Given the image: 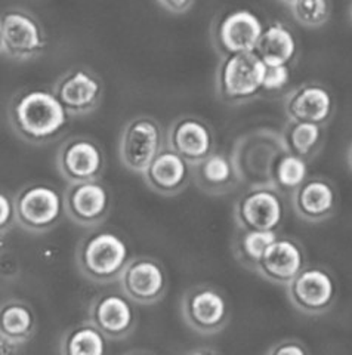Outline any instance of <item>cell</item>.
<instances>
[{
	"instance_id": "obj_1",
	"label": "cell",
	"mask_w": 352,
	"mask_h": 355,
	"mask_svg": "<svg viewBox=\"0 0 352 355\" xmlns=\"http://www.w3.org/2000/svg\"><path fill=\"white\" fill-rule=\"evenodd\" d=\"M6 117L10 129L21 141L31 146H48L65 135L73 116L53 91L24 87L10 96Z\"/></svg>"
},
{
	"instance_id": "obj_2",
	"label": "cell",
	"mask_w": 352,
	"mask_h": 355,
	"mask_svg": "<svg viewBox=\"0 0 352 355\" xmlns=\"http://www.w3.org/2000/svg\"><path fill=\"white\" fill-rule=\"evenodd\" d=\"M288 151L281 130L258 128L238 137L229 155L241 184L256 187L274 185V169Z\"/></svg>"
},
{
	"instance_id": "obj_3",
	"label": "cell",
	"mask_w": 352,
	"mask_h": 355,
	"mask_svg": "<svg viewBox=\"0 0 352 355\" xmlns=\"http://www.w3.org/2000/svg\"><path fill=\"white\" fill-rule=\"evenodd\" d=\"M132 259L129 244L114 231H91L76 248V265L86 280L95 284L118 282Z\"/></svg>"
},
{
	"instance_id": "obj_4",
	"label": "cell",
	"mask_w": 352,
	"mask_h": 355,
	"mask_svg": "<svg viewBox=\"0 0 352 355\" xmlns=\"http://www.w3.org/2000/svg\"><path fill=\"white\" fill-rule=\"evenodd\" d=\"M267 64L256 52L231 53L221 57L215 73L218 98L228 105H241L262 96Z\"/></svg>"
},
{
	"instance_id": "obj_5",
	"label": "cell",
	"mask_w": 352,
	"mask_h": 355,
	"mask_svg": "<svg viewBox=\"0 0 352 355\" xmlns=\"http://www.w3.org/2000/svg\"><path fill=\"white\" fill-rule=\"evenodd\" d=\"M17 225L31 234H45L60 225L65 215L64 194L46 182L24 185L14 196Z\"/></svg>"
},
{
	"instance_id": "obj_6",
	"label": "cell",
	"mask_w": 352,
	"mask_h": 355,
	"mask_svg": "<svg viewBox=\"0 0 352 355\" xmlns=\"http://www.w3.org/2000/svg\"><path fill=\"white\" fill-rule=\"evenodd\" d=\"M166 147V137L160 121L148 114L129 119L118 139V157L125 169L142 175Z\"/></svg>"
},
{
	"instance_id": "obj_7",
	"label": "cell",
	"mask_w": 352,
	"mask_h": 355,
	"mask_svg": "<svg viewBox=\"0 0 352 355\" xmlns=\"http://www.w3.org/2000/svg\"><path fill=\"white\" fill-rule=\"evenodd\" d=\"M46 46V31L35 14L18 6L9 8L2 14L0 48L6 58L23 62L36 60Z\"/></svg>"
},
{
	"instance_id": "obj_8",
	"label": "cell",
	"mask_w": 352,
	"mask_h": 355,
	"mask_svg": "<svg viewBox=\"0 0 352 355\" xmlns=\"http://www.w3.org/2000/svg\"><path fill=\"white\" fill-rule=\"evenodd\" d=\"M184 323L202 336L221 333L229 321V305L222 291L212 284H195L181 297Z\"/></svg>"
},
{
	"instance_id": "obj_9",
	"label": "cell",
	"mask_w": 352,
	"mask_h": 355,
	"mask_svg": "<svg viewBox=\"0 0 352 355\" xmlns=\"http://www.w3.org/2000/svg\"><path fill=\"white\" fill-rule=\"evenodd\" d=\"M292 306L305 315H323L337 301L339 286L333 272L324 266L306 265L285 286Z\"/></svg>"
},
{
	"instance_id": "obj_10",
	"label": "cell",
	"mask_w": 352,
	"mask_h": 355,
	"mask_svg": "<svg viewBox=\"0 0 352 355\" xmlns=\"http://www.w3.org/2000/svg\"><path fill=\"white\" fill-rule=\"evenodd\" d=\"M283 197L274 185L247 187L234 205L236 225L246 230L280 232L285 215Z\"/></svg>"
},
{
	"instance_id": "obj_11",
	"label": "cell",
	"mask_w": 352,
	"mask_h": 355,
	"mask_svg": "<svg viewBox=\"0 0 352 355\" xmlns=\"http://www.w3.org/2000/svg\"><path fill=\"white\" fill-rule=\"evenodd\" d=\"M52 91L73 117H83L101 105L105 85L89 67L77 65L60 76Z\"/></svg>"
},
{
	"instance_id": "obj_12",
	"label": "cell",
	"mask_w": 352,
	"mask_h": 355,
	"mask_svg": "<svg viewBox=\"0 0 352 355\" xmlns=\"http://www.w3.org/2000/svg\"><path fill=\"white\" fill-rule=\"evenodd\" d=\"M57 169L67 184L98 181L107 169L103 147L89 137H70L57 153Z\"/></svg>"
},
{
	"instance_id": "obj_13",
	"label": "cell",
	"mask_w": 352,
	"mask_h": 355,
	"mask_svg": "<svg viewBox=\"0 0 352 355\" xmlns=\"http://www.w3.org/2000/svg\"><path fill=\"white\" fill-rule=\"evenodd\" d=\"M263 28L262 19L250 9H233L215 19L212 43L219 57L255 52Z\"/></svg>"
},
{
	"instance_id": "obj_14",
	"label": "cell",
	"mask_w": 352,
	"mask_h": 355,
	"mask_svg": "<svg viewBox=\"0 0 352 355\" xmlns=\"http://www.w3.org/2000/svg\"><path fill=\"white\" fill-rule=\"evenodd\" d=\"M65 216L76 225L96 228L108 218L112 210V194L98 181L69 184L64 190Z\"/></svg>"
},
{
	"instance_id": "obj_15",
	"label": "cell",
	"mask_w": 352,
	"mask_h": 355,
	"mask_svg": "<svg viewBox=\"0 0 352 355\" xmlns=\"http://www.w3.org/2000/svg\"><path fill=\"white\" fill-rule=\"evenodd\" d=\"M120 288L137 305H154L168 292V274L163 263L151 257L132 258L120 277Z\"/></svg>"
},
{
	"instance_id": "obj_16",
	"label": "cell",
	"mask_w": 352,
	"mask_h": 355,
	"mask_svg": "<svg viewBox=\"0 0 352 355\" xmlns=\"http://www.w3.org/2000/svg\"><path fill=\"white\" fill-rule=\"evenodd\" d=\"M134 304L123 292L100 293L91 301L89 320L109 340H123L138 323Z\"/></svg>"
},
{
	"instance_id": "obj_17",
	"label": "cell",
	"mask_w": 352,
	"mask_h": 355,
	"mask_svg": "<svg viewBox=\"0 0 352 355\" xmlns=\"http://www.w3.org/2000/svg\"><path fill=\"white\" fill-rule=\"evenodd\" d=\"M166 146L193 166L215 153V133L204 119L184 114L170 123L166 132Z\"/></svg>"
},
{
	"instance_id": "obj_18",
	"label": "cell",
	"mask_w": 352,
	"mask_h": 355,
	"mask_svg": "<svg viewBox=\"0 0 352 355\" xmlns=\"http://www.w3.org/2000/svg\"><path fill=\"white\" fill-rule=\"evenodd\" d=\"M335 111V95L322 82H305L284 95V113L292 120L327 126Z\"/></svg>"
},
{
	"instance_id": "obj_19",
	"label": "cell",
	"mask_w": 352,
	"mask_h": 355,
	"mask_svg": "<svg viewBox=\"0 0 352 355\" xmlns=\"http://www.w3.org/2000/svg\"><path fill=\"white\" fill-rule=\"evenodd\" d=\"M308 265L303 244L289 236H279L267 248L256 274L271 284L288 286Z\"/></svg>"
},
{
	"instance_id": "obj_20",
	"label": "cell",
	"mask_w": 352,
	"mask_h": 355,
	"mask_svg": "<svg viewBox=\"0 0 352 355\" xmlns=\"http://www.w3.org/2000/svg\"><path fill=\"white\" fill-rule=\"evenodd\" d=\"M290 198L296 216L310 224H320L332 218L339 203L337 188L326 176H308Z\"/></svg>"
},
{
	"instance_id": "obj_21",
	"label": "cell",
	"mask_w": 352,
	"mask_h": 355,
	"mask_svg": "<svg viewBox=\"0 0 352 355\" xmlns=\"http://www.w3.org/2000/svg\"><path fill=\"white\" fill-rule=\"evenodd\" d=\"M142 178L152 193L163 197H175L188 187L191 164L166 146L150 163Z\"/></svg>"
},
{
	"instance_id": "obj_22",
	"label": "cell",
	"mask_w": 352,
	"mask_h": 355,
	"mask_svg": "<svg viewBox=\"0 0 352 355\" xmlns=\"http://www.w3.org/2000/svg\"><path fill=\"white\" fill-rule=\"evenodd\" d=\"M37 320L35 309L26 301L12 297L2 304L0 311V348L8 355L23 348L36 335Z\"/></svg>"
},
{
	"instance_id": "obj_23",
	"label": "cell",
	"mask_w": 352,
	"mask_h": 355,
	"mask_svg": "<svg viewBox=\"0 0 352 355\" xmlns=\"http://www.w3.org/2000/svg\"><path fill=\"white\" fill-rule=\"evenodd\" d=\"M191 178L202 193L215 197L233 193L241 184L231 155L216 151L191 166Z\"/></svg>"
},
{
	"instance_id": "obj_24",
	"label": "cell",
	"mask_w": 352,
	"mask_h": 355,
	"mask_svg": "<svg viewBox=\"0 0 352 355\" xmlns=\"http://www.w3.org/2000/svg\"><path fill=\"white\" fill-rule=\"evenodd\" d=\"M255 52L267 65H292L298 53V42L284 22L274 21L263 28Z\"/></svg>"
},
{
	"instance_id": "obj_25",
	"label": "cell",
	"mask_w": 352,
	"mask_h": 355,
	"mask_svg": "<svg viewBox=\"0 0 352 355\" xmlns=\"http://www.w3.org/2000/svg\"><path fill=\"white\" fill-rule=\"evenodd\" d=\"M324 129L326 126L310 123V121L288 119L281 133L289 153L311 162L324 146Z\"/></svg>"
},
{
	"instance_id": "obj_26",
	"label": "cell",
	"mask_w": 352,
	"mask_h": 355,
	"mask_svg": "<svg viewBox=\"0 0 352 355\" xmlns=\"http://www.w3.org/2000/svg\"><path fill=\"white\" fill-rule=\"evenodd\" d=\"M108 338L91 320L64 331L60 340L62 355H101L107 351Z\"/></svg>"
},
{
	"instance_id": "obj_27",
	"label": "cell",
	"mask_w": 352,
	"mask_h": 355,
	"mask_svg": "<svg viewBox=\"0 0 352 355\" xmlns=\"http://www.w3.org/2000/svg\"><path fill=\"white\" fill-rule=\"evenodd\" d=\"M279 236V231H258L237 227V234L233 240V252L237 262L246 270L256 272L263 253Z\"/></svg>"
},
{
	"instance_id": "obj_28",
	"label": "cell",
	"mask_w": 352,
	"mask_h": 355,
	"mask_svg": "<svg viewBox=\"0 0 352 355\" xmlns=\"http://www.w3.org/2000/svg\"><path fill=\"white\" fill-rule=\"evenodd\" d=\"M308 163L310 162L299 155L289 151L285 153L274 169V187L283 196H292L310 176L308 175Z\"/></svg>"
},
{
	"instance_id": "obj_29",
	"label": "cell",
	"mask_w": 352,
	"mask_h": 355,
	"mask_svg": "<svg viewBox=\"0 0 352 355\" xmlns=\"http://www.w3.org/2000/svg\"><path fill=\"white\" fill-rule=\"evenodd\" d=\"M292 17L305 28H322L332 18L330 0H296L290 6Z\"/></svg>"
},
{
	"instance_id": "obj_30",
	"label": "cell",
	"mask_w": 352,
	"mask_h": 355,
	"mask_svg": "<svg viewBox=\"0 0 352 355\" xmlns=\"http://www.w3.org/2000/svg\"><path fill=\"white\" fill-rule=\"evenodd\" d=\"M292 80L290 65H267L262 83V96H276L285 91Z\"/></svg>"
},
{
	"instance_id": "obj_31",
	"label": "cell",
	"mask_w": 352,
	"mask_h": 355,
	"mask_svg": "<svg viewBox=\"0 0 352 355\" xmlns=\"http://www.w3.org/2000/svg\"><path fill=\"white\" fill-rule=\"evenodd\" d=\"M0 231L5 237L8 232L17 225V210L14 197H9L6 191L2 193L0 197Z\"/></svg>"
},
{
	"instance_id": "obj_32",
	"label": "cell",
	"mask_w": 352,
	"mask_h": 355,
	"mask_svg": "<svg viewBox=\"0 0 352 355\" xmlns=\"http://www.w3.org/2000/svg\"><path fill=\"white\" fill-rule=\"evenodd\" d=\"M267 354H271V355H305V354H310V349H308L305 342H302L299 339H294V338H288V339H283V340L272 343V345L267 349Z\"/></svg>"
},
{
	"instance_id": "obj_33",
	"label": "cell",
	"mask_w": 352,
	"mask_h": 355,
	"mask_svg": "<svg viewBox=\"0 0 352 355\" xmlns=\"http://www.w3.org/2000/svg\"><path fill=\"white\" fill-rule=\"evenodd\" d=\"M157 2L161 5L170 14L175 15H182L193 8L194 0H157Z\"/></svg>"
},
{
	"instance_id": "obj_34",
	"label": "cell",
	"mask_w": 352,
	"mask_h": 355,
	"mask_svg": "<svg viewBox=\"0 0 352 355\" xmlns=\"http://www.w3.org/2000/svg\"><path fill=\"white\" fill-rule=\"evenodd\" d=\"M346 160H348V164H349V169L352 171V142L349 144V148H348V153H346Z\"/></svg>"
},
{
	"instance_id": "obj_35",
	"label": "cell",
	"mask_w": 352,
	"mask_h": 355,
	"mask_svg": "<svg viewBox=\"0 0 352 355\" xmlns=\"http://www.w3.org/2000/svg\"><path fill=\"white\" fill-rule=\"evenodd\" d=\"M279 2H281V3H284V5H288L289 8L296 2V0H279Z\"/></svg>"
},
{
	"instance_id": "obj_36",
	"label": "cell",
	"mask_w": 352,
	"mask_h": 355,
	"mask_svg": "<svg viewBox=\"0 0 352 355\" xmlns=\"http://www.w3.org/2000/svg\"><path fill=\"white\" fill-rule=\"evenodd\" d=\"M349 15H351V19H352V3H351V8H349Z\"/></svg>"
}]
</instances>
